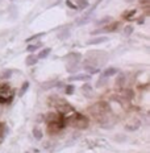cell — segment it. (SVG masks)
<instances>
[{
  "label": "cell",
  "instance_id": "cell-13",
  "mask_svg": "<svg viewBox=\"0 0 150 153\" xmlns=\"http://www.w3.org/2000/svg\"><path fill=\"white\" fill-rule=\"evenodd\" d=\"M42 46V44L41 42H36V44H30V45H28L27 48V52L28 53H34V52H37L40 48Z\"/></svg>",
  "mask_w": 150,
  "mask_h": 153
},
{
  "label": "cell",
  "instance_id": "cell-30",
  "mask_svg": "<svg viewBox=\"0 0 150 153\" xmlns=\"http://www.w3.org/2000/svg\"><path fill=\"white\" fill-rule=\"evenodd\" d=\"M124 82V75H120V78H117V85H123Z\"/></svg>",
  "mask_w": 150,
  "mask_h": 153
},
{
  "label": "cell",
  "instance_id": "cell-1",
  "mask_svg": "<svg viewBox=\"0 0 150 153\" xmlns=\"http://www.w3.org/2000/svg\"><path fill=\"white\" fill-rule=\"evenodd\" d=\"M66 122L79 129H84L88 127V119L84 115L78 114V112H71V115L66 116Z\"/></svg>",
  "mask_w": 150,
  "mask_h": 153
},
{
  "label": "cell",
  "instance_id": "cell-4",
  "mask_svg": "<svg viewBox=\"0 0 150 153\" xmlns=\"http://www.w3.org/2000/svg\"><path fill=\"white\" fill-rule=\"evenodd\" d=\"M65 59L67 61V65H76V63L81 62L82 59V54L78 52H71L65 57Z\"/></svg>",
  "mask_w": 150,
  "mask_h": 153
},
{
  "label": "cell",
  "instance_id": "cell-15",
  "mask_svg": "<svg viewBox=\"0 0 150 153\" xmlns=\"http://www.w3.org/2000/svg\"><path fill=\"white\" fill-rule=\"evenodd\" d=\"M33 136H34V139H36V140H41V139H42V136H44L42 129L38 128V127H34V128H33Z\"/></svg>",
  "mask_w": 150,
  "mask_h": 153
},
{
  "label": "cell",
  "instance_id": "cell-7",
  "mask_svg": "<svg viewBox=\"0 0 150 153\" xmlns=\"http://www.w3.org/2000/svg\"><path fill=\"white\" fill-rule=\"evenodd\" d=\"M37 62H38V58H37V56H34L33 53H30L29 56L25 58L27 66H34V65H37Z\"/></svg>",
  "mask_w": 150,
  "mask_h": 153
},
{
  "label": "cell",
  "instance_id": "cell-33",
  "mask_svg": "<svg viewBox=\"0 0 150 153\" xmlns=\"http://www.w3.org/2000/svg\"><path fill=\"white\" fill-rule=\"evenodd\" d=\"M25 153H29V152H25Z\"/></svg>",
  "mask_w": 150,
  "mask_h": 153
},
{
  "label": "cell",
  "instance_id": "cell-18",
  "mask_svg": "<svg viewBox=\"0 0 150 153\" xmlns=\"http://www.w3.org/2000/svg\"><path fill=\"white\" fill-rule=\"evenodd\" d=\"M119 25H120L119 23H113V24H111V25L108 24L107 27H105L104 29H103V30H104V32H115V30L117 29V28H119Z\"/></svg>",
  "mask_w": 150,
  "mask_h": 153
},
{
  "label": "cell",
  "instance_id": "cell-29",
  "mask_svg": "<svg viewBox=\"0 0 150 153\" xmlns=\"http://www.w3.org/2000/svg\"><path fill=\"white\" fill-rule=\"evenodd\" d=\"M66 4H67L70 8H72V9H78V8H76V5H74V4H72V3L70 1V0H66Z\"/></svg>",
  "mask_w": 150,
  "mask_h": 153
},
{
  "label": "cell",
  "instance_id": "cell-19",
  "mask_svg": "<svg viewBox=\"0 0 150 153\" xmlns=\"http://www.w3.org/2000/svg\"><path fill=\"white\" fill-rule=\"evenodd\" d=\"M70 37V30L69 29H65V30H62L61 33L58 34V38L61 41H65L66 38H69Z\"/></svg>",
  "mask_w": 150,
  "mask_h": 153
},
{
  "label": "cell",
  "instance_id": "cell-24",
  "mask_svg": "<svg viewBox=\"0 0 150 153\" xmlns=\"http://www.w3.org/2000/svg\"><path fill=\"white\" fill-rule=\"evenodd\" d=\"M74 90H75V87L72 85H67L65 87V92H66V95H72L74 94Z\"/></svg>",
  "mask_w": 150,
  "mask_h": 153
},
{
  "label": "cell",
  "instance_id": "cell-17",
  "mask_svg": "<svg viewBox=\"0 0 150 153\" xmlns=\"http://www.w3.org/2000/svg\"><path fill=\"white\" fill-rule=\"evenodd\" d=\"M45 36V33L44 32H41V33H37V34H33V36H30L29 38H27V42H33V41H37V40H40L41 37H44Z\"/></svg>",
  "mask_w": 150,
  "mask_h": 153
},
{
  "label": "cell",
  "instance_id": "cell-22",
  "mask_svg": "<svg viewBox=\"0 0 150 153\" xmlns=\"http://www.w3.org/2000/svg\"><path fill=\"white\" fill-rule=\"evenodd\" d=\"M90 16H91V15L83 16L82 19H79V21H76V25H84L86 23H88V21H90Z\"/></svg>",
  "mask_w": 150,
  "mask_h": 153
},
{
  "label": "cell",
  "instance_id": "cell-31",
  "mask_svg": "<svg viewBox=\"0 0 150 153\" xmlns=\"http://www.w3.org/2000/svg\"><path fill=\"white\" fill-rule=\"evenodd\" d=\"M125 1H133V0H125Z\"/></svg>",
  "mask_w": 150,
  "mask_h": 153
},
{
  "label": "cell",
  "instance_id": "cell-3",
  "mask_svg": "<svg viewBox=\"0 0 150 153\" xmlns=\"http://www.w3.org/2000/svg\"><path fill=\"white\" fill-rule=\"evenodd\" d=\"M66 123H67V122H66V117L63 116V115H61V117L58 120H54V122H49V123H47V132H49L50 135L58 133L59 131L66 126Z\"/></svg>",
  "mask_w": 150,
  "mask_h": 153
},
{
  "label": "cell",
  "instance_id": "cell-32",
  "mask_svg": "<svg viewBox=\"0 0 150 153\" xmlns=\"http://www.w3.org/2000/svg\"><path fill=\"white\" fill-rule=\"evenodd\" d=\"M9 1H15V0H9Z\"/></svg>",
  "mask_w": 150,
  "mask_h": 153
},
{
  "label": "cell",
  "instance_id": "cell-16",
  "mask_svg": "<svg viewBox=\"0 0 150 153\" xmlns=\"http://www.w3.org/2000/svg\"><path fill=\"white\" fill-rule=\"evenodd\" d=\"M75 3L78 9H84L88 7V0H75Z\"/></svg>",
  "mask_w": 150,
  "mask_h": 153
},
{
  "label": "cell",
  "instance_id": "cell-6",
  "mask_svg": "<svg viewBox=\"0 0 150 153\" xmlns=\"http://www.w3.org/2000/svg\"><path fill=\"white\" fill-rule=\"evenodd\" d=\"M105 41H108V38L104 37V36L95 37V38H91V40L87 41V45H98V44H103Z\"/></svg>",
  "mask_w": 150,
  "mask_h": 153
},
{
  "label": "cell",
  "instance_id": "cell-12",
  "mask_svg": "<svg viewBox=\"0 0 150 153\" xmlns=\"http://www.w3.org/2000/svg\"><path fill=\"white\" fill-rule=\"evenodd\" d=\"M13 75V70H11V69H7V70H3L1 73H0V79H9L11 76Z\"/></svg>",
  "mask_w": 150,
  "mask_h": 153
},
{
  "label": "cell",
  "instance_id": "cell-14",
  "mask_svg": "<svg viewBox=\"0 0 150 153\" xmlns=\"http://www.w3.org/2000/svg\"><path fill=\"white\" fill-rule=\"evenodd\" d=\"M59 117H61V115L55 114V112H50V114H47L46 116H45V122H46V123H49V122H54V120H58Z\"/></svg>",
  "mask_w": 150,
  "mask_h": 153
},
{
  "label": "cell",
  "instance_id": "cell-11",
  "mask_svg": "<svg viewBox=\"0 0 150 153\" xmlns=\"http://www.w3.org/2000/svg\"><path fill=\"white\" fill-rule=\"evenodd\" d=\"M50 52H52V49H50V48H45V49H42L40 53H38L37 58H38V59H45V58H47V57H49Z\"/></svg>",
  "mask_w": 150,
  "mask_h": 153
},
{
  "label": "cell",
  "instance_id": "cell-28",
  "mask_svg": "<svg viewBox=\"0 0 150 153\" xmlns=\"http://www.w3.org/2000/svg\"><path fill=\"white\" fill-rule=\"evenodd\" d=\"M107 79H108V78H104V76H101V78H100V79H99V81L96 82V87H103V86L105 85L104 82L107 81Z\"/></svg>",
  "mask_w": 150,
  "mask_h": 153
},
{
  "label": "cell",
  "instance_id": "cell-8",
  "mask_svg": "<svg viewBox=\"0 0 150 153\" xmlns=\"http://www.w3.org/2000/svg\"><path fill=\"white\" fill-rule=\"evenodd\" d=\"M117 73H119V70H117L116 68H108V69L104 70V73H103V75L101 76H104V78H109V76L116 75Z\"/></svg>",
  "mask_w": 150,
  "mask_h": 153
},
{
  "label": "cell",
  "instance_id": "cell-21",
  "mask_svg": "<svg viewBox=\"0 0 150 153\" xmlns=\"http://www.w3.org/2000/svg\"><path fill=\"white\" fill-rule=\"evenodd\" d=\"M78 69H79L78 63H76V65H67V66H66V70H67L69 73H71V74H74V73H78Z\"/></svg>",
  "mask_w": 150,
  "mask_h": 153
},
{
  "label": "cell",
  "instance_id": "cell-26",
  "mask_svg": "<svg viewBox=\"0 0 150 153\" xmlns=\"http://www.w3.org/2000/svg\"><path fill=\"white\" fill-rule=\"evenodd\" d=\"M133 33V27L132 25H128V27H125V29H124V34L125 36H129V34Z\"/></svg>",
  "mask_w": 150,
  "mask_h": 153
},
{
  "label": "cell",
  "instance_id": "cell-23",
  "mask_svg": "<svg viewBox=\"0 0 150 153\" xmlns=\"http://www.w3.org/2000/svg\"><path fill=\"white\" fill-rule=\"evenodd\" d=\"M28 88H29V82H24V85L21 86V88H20V92H18V94H20L21 97H23V95L25 94V92L28 91Z\"/></svg>",
  "mask_w": 150,
  "mask_h": 153
},
{
  "label": "cell",
  "instance_id": "cell-20",
  "mask_svg": "<svg viewBox=\"0 0 150 153\" xmlns=\"http://www.w3.org/2000/svg\"><path fill=\"white\" fill-rule=\"evenodd\" d=\"M84 69H86V71H88L90 74H96V73H99V68H95V66H91V65H84Z\"/></svg>",
  "mask_w": 150,
  "mask_h": 153
},
{
  "label": "cell",
  "instance_id": "cell-10",
  "mask_svg": "<svg viewBox=\"0 0 150 153\" xmlns=\"http://www.w3.org/2000/svg\"><path fill=\"white\" fill-rule=\"evenodd\" d=\"M82 91H83V94H84V97H87V98L92 97V87H91V85H88V83L83 85Z\"/></svg>",
  "mask_w": 150,
  "mask_h": 153
},
{
  "label": "cell",
  "instance_id": "cell-9",
  "mask_svg": "<svg viewBox=\"0 0 150 153\" xmlns=\"http://www.w3.org/2000/svg\"><path fill=\"white\" fill-rule=\"evenodd\" d=\"M111 20H112V17H111V16H104V17L100 19V20H98L95 24H96L98 27H103V25H108V24H109Z\"/></svg>",
  "mask_w": 150,
  "mask_h": 153
},
{
  "label": "cell",
  "instance_id": "cell-25",
  "mask_svg": "<svg viewBox=\"0 0 150 153\" xmlns=\"http://www.w3.org/2000/svg\"><path fill=\"white\" fill-rule=\"evenodd\" d=\"M138 127H140V122H138V120H136L134 124H130V126L128 124V126H126V129H128V131H134V129L138 128Z\"/></svg>",
  "mask_w": 150,
  "mask_h": 153
},
{
  "label": "cell",
  "instance_id": "cell-5",
  "mask_svg": "<svg viewBox=\"0 0 150 153\" xmlns=\"http://www.w3.org/2000/svg\"><path fill=\"white\" fill-rule=\"evenodd\" d=\"M90 75L87 74H74L71 76H69V82H75V81H88Z\"/></svg>",
  "mask_w": 150,
  "mask_h": 153
},
{
  "label": "cell",
  "instance_id": "cell-27",
  "mask_svg": "<svg viewBox=\"0 0 150 153\" xmlns=\"http://www.w3.org/2000/svg\"><path fill=\"white\" fill-rule=\"evenodd\" d=\"M136 15V9H132V11H128V12H124V17H125V19H128V17H132V16H134Z\"/></svg>",
  "mask_w": 150,
  "mask_h": 153
},
{
  "label": "cell",
  "instance_id": "cell-2",
  "mask_svg": "<svg viewBox=\"0 0 150 153\" xmlns=\"http://www.w3.org/2000/svg\"><path fill=\"white\" fill-rule=\"evenodd\" d=\"M15 98V92L11 90L8 83H0V103H11Z\"/></svg>",
  "mask_w": 150,
  "mask_h": 153
}]
</instances>
